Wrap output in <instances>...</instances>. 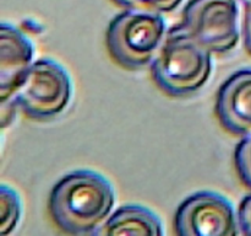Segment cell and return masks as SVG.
Instances as JSON below:
<instances>
[{
	"mask_svg": "<svg viewBox=\"0 0 251 236\" xmlns=\"http://www.w3.org/2000/svg\"><path fill=\"white\" fill-rule=\"evenodd\" d=\"M115 192L104 176L77 170L61 177L49 194L51 220L71 235L96 234L112 214Z\"/></svg>",
	"mask_w": 251,
	"mask_h": 236,
	"instance_id": "cell-1",
	"label": "cell"
},
{
	"mask_svg": "<svg viewBox=\"0 0 251 236\" xmlns=\"http://www.w3.org/2000/svg\"><path fill=\"white\" fill-rule=\"evenodd\" d=\"M212 73V53L194 38L183 25L167 32L151 63L154 84L168 96L186 97L206 85Z\"/></svg>",
	"mask_w": 251,
	"mask_h": 236,
	"instance_id": "cell-2",
	"label": "cell"
},
{
	"mask_svg": "<svg viewBox=\"0 0 251 236\" xmlns=\"http://www.w3.org/2000/svg\"><path fill=\"white\" fill-rule=\"evenodd\" d=\"M167 32L161 12L127 9L110 21L105 43L115 63L137 70L152 63Z\"/></svg>",
	"mask_w": 251,
	"mask_h": 236,
	"instance_id": "cell-3",
	"label": "cell"
},
{
	"mask_svg": "<svg viewBox=\"0 0 251 236\" xmlns=\"http://www.w3.org/2000/svg\"><path fill=\"white\" fill-rule=\"evenodd\" d=\"M73 96L68 71L53 59L34 60L11 100L31 119H54L65 111ZM9 98V100H10Z\"/></svg>",
	"mask_w": 251,
	"mask_h": 236,
	"instance_id": "cell-4",
	"label": "cell"
},
{
	"mask_svg": "<svg viewBox=\"0 0 251 236\" xmlns=\"http://www.w3.org/2000/svg\"><path fill=\"white\" fill-rule=\"evenodd\" d=\"M181 25L212 54L233 51L240 39L237 0H190Z\"/></svg>",
	"mask_w": 251,
	"mask_h": 236,
	"instance_id": "cell-5",
	"label": "cell"
},
{
	"mask_svg": "<svg viewBox=\"0 0 251 236\" xmlns=\"http://www.w3.org/2000/svg\"><path fill=\"white\" fill-rule=\"evenodd\" d=\"M180 236H234L240 233L238 213L226 197L211 191L191 194L181 202L174 216Z\"/></svg>",
	"mask_w": 251,
	"mask_h": 236,
	"instance_id": "cell-6",
	"label": "cell"
},
{
	"mask_svg": "<svg viewBox=\"0 0 251 236\" xmlns=\"http://www.w3.org/2000/svg\"><path fill=\"white\" fill-rule=\"evenodd\" d=\"M216 116L227 132L244 137L251 133V69H242L221 85Z\"/></svg>",
	"mask_w": 251,
	"mask_h": 236,
	"instance_id": "cell-7",
	"label": "cell"
},
{
	"mask_svg": "<svg viewBox=\"0 0 251 236\" xmlns=\"http://www.w3.org/2000/svg\"><path fill=\"white\" fill-rule=\"evenodd\" d=\"M34 48L28 37L10 24L0 27V100L14 95L32 64Z\"/></svg>",
	"mask_w": 251,
	"mask_h": 236,
	"instance_id": "cell-8",
	"label": "cell"
},
{
	"mask_svg": "<svg viewBox=\"0 0 251 236\" xmlns=\"http://www.w3.org/2000/svg\"><path fill=\"white\" fill-rule=\"evenodd\" d=\"M163 225L158 216L141 206H120L110 214L95 235H163Z\"/></svg>",
	"mask_w": 251,
	"mask_h": 236,
	"instance_id": "cell-9",
	"label": "cell"
},
{
	"mask_svg": "<svg viewBox=\"0 0 251 236\" xmlns=\"http://www.w3.org/2000/svg\"><path fill=\"white\" fill-rule=\"evenodd\" d=\"M21 199L11 187L0 189V233L9 235L16 229L21 218Z\"/></svg>",
	"mask_w": 251,
	"mask_h": 236,
	"instance_id": "cell-10",
	"label": "cell"
},
{
	"mask_svg": "<svg viewBox=\"0 0 251 236\" xmlns=\"http://www.w3.org/2000/svg\"><path fill=\"white\" fill-rule=\"evenodd\" d=\"M234 164L240 181L251 191V133L244 135L235 147Z\"/></svg>",
	"mask_w": 251,
	"mask_h": 236,
	"instance_id": "cell-11",
	"label": "cell"
},
{
	"mask_svg": "<svg viewBox=\"0 0 251 236\" xmlns=\"http://www.w3.org/2000/svg\"><path fill=\"white\" fill-rule=\"evenodd\" d=\"M113 1L124 7L125 10H149V11L166 14L176 10L183 0H113Z\"/></svg>",
	"mask_w": 251,
	"mask_h": 236,
	"instance_id": "cell-12",
	"label": "cell"
},
{
	"mask_svg": "<svg viewBox=\"0 0 251 236\" xmlns=\"http://www.w3.org/2000/svg\"><path fill=\"white\" fill-rule=\"evenodd\" d=\"M240 231L245 235L251 236V193L243 198L238 209Z\"/></svg>",
	"mask_w": 251,
	"mask_h": 236,
	"instance_id": "cell-13",
	"label": "cell"
},
{
	"mask_svg": "<svg viewBox=\"0 0 251 236\" xmlns=\"http://www.w3.org/2000/svg\"><path fill=\"white\" fill-rule=\"evenodd\" d=\"M17 105L15 103L14 100H6L1 101V127L2 129L7 127L9 124H11V122L14 120L15 115H16Z\"/></svg>",
	"mask_w": 251,
	"mask_h": 236,
	"instance_id": "cell-14",
	"label": "cell"
},
{
	"mask_svg": "<svg viewBox=\"0 0 251 236\" xmlns=\"http://www.w3.org/2000/svg\"><path fill=\"white\" fill-rule=\"evenodd\" d=\"M243 38L247 51L251 54V14L244 12V20H243Z\"/></svg>",
	"mask_w": 251,
	"mask_h": 236,
	"instance_id": "cell-15",
	"label": "cell"
},
{
	"mask_svg": "<svg viewBox=\"0 0 251 236\" xmlns=\"http://www.w3.org/2000/svg\"><path fill=\"white\" fill-rule=\"evenodd\" d=\"M240 2L244 6V12H249L251 14V0H240Z\"/></svg>",
	"mask_w": 251,
	"mask_h": 236,
	"instance_id": "cell-16",
	"label": "cell"
}]
</instances>
